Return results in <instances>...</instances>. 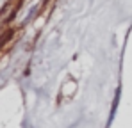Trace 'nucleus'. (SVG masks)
I'll use <instances>...</instances> for the list:
<instances>
[]
</instances>
